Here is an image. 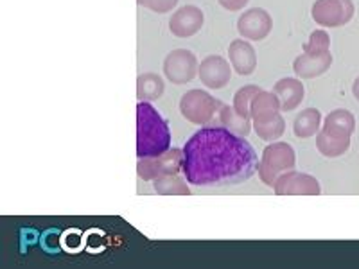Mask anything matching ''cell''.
<instances>
[{"label":"cell","mask_w":359,"mask_h":269,"mask_svg":"<svg viewBox=\"0 0 359 269\" xmlns=\"http://www.w3.org/2000/svg\"><path fill=\"white\" fill-rule=\"evenodd\" d=\"M171 149V131L151 102L137 104V156L153 158Z\"/></svg>","instance_id":"cell-2"},{"label":"cell","mask_w":359,"mask_h":269,"mask_svg":"<svg viewBox=\"0 0 359 269\" xmlns=\"http://www.w3.org/2000/svg\"><path fill=\"white\" fill-rule=\"evenodd\" d=\"M332 65V54H307L302 53L293 62V70L300 79H314L320 78Z\"/></svg>","instance_id":"cell-13"},{"label":"cell","mask_w":359,"mask_h":269,"mask_svg":"<svg viewBox=\"0 0 359 269\" xmlns=\"http://www.w3.org/2000/svg\"><path fill=\"white\" fill-rule=\"evenodd\" d=\"M182 167H184V149L171 147L169 151L160 156L140 158V162L137 163V174L146 181H149V179L155 181L162 176L178 174Z\"/></svg>","instance_id":"cell-6"},{"label":"cell","mask_w":359,"mask_h":269,"mask_svg":"<svg viewBox=\"0 0 359 269\" xmlns=\"http://www.w3.org/2000/svg\"><path fill=\"white\" fill-rule=\"evenodd\" d=\"M331 47V36L323 31V29H316L309 36V41L304 45V53L307 54H322L329 53Z\"/></svg>","instance_id":"cell-23"},{"label":"cell","mask_w":359,"mask_h":269,"mask_svg":"<svg viewBox=\"0 0 359 269\" xmlns=\"http://www.w3.org/2000/svg\"><path fill=\"white\" fill-rule=\"evenodd\" d=\"M322 126V113L316 108H307L294 117L293 133L297 139H309L320 131Z\"/></svg>","instance_id":"cell-17"},{"label":"cell","mask_w":359,"mask_h":269,"mask_svg":"<svg viewBox=\"0 0 359 269\" xmlns=\"http://www.w3.org/2000/svg\"><path fill=\"white\" fill-rule=\"evenodd\" d=\"M261 86L257 85H248V86H243L236 92L233 95V104L232 106L236 108V111L239 115H243L245 118H250V104H252L253 97L261 92Z\"/></svg>","instance_id":"cell-22"},{"label":"cell","mask_w":359,"mask_h":269,"mask_svg":"<svg viewBox=\"0 0 359 269\" xmlns=\"http://www.w3.org/2000/svg\"><path fill=\"white\" fill-rule=\"evenodd\" d=\"M280 111V101L275 95V92H264V90H261L253 97L252 104H250V118H252V123H261V120L273 118Z\"/></svg>","instance_id":"cell-16"},{"label":"cell","mask_w":359,"mask_h":269,"mask_svg":"<svg viewBox=\"0 0 359 269\" xmlns=\"http://www.w3.org/2000/svg\"><path fill=\"white\" fill-rule=\"evenodd\" d=\"M352 94H354V97L359 101V78L355 79L354 85H352Z\"/></svg>","instance_id":"cell-27"},{"label":"cell","mask_w":359,"mask_h":269,"mask_svg":"<svg viewBox=\"0 0 359 269\" xmlns=\"http://www.w3.org/2000/svg\"><path fill=\"white\" fill-rule=\"evenodd\" d=\"M273 92L280 101L282 111H293L294 108L300 106V102L304 101V95H306L304 83L294 78H284L277 81Z\"/></svg>","instance_id":"cell-15"},{"label":"cell","mask_w":359,"mask_h":269,"mask_svg":"<svg viewBox=\"0 0 359 269\" xmlns=\"http://www.w3.org/2000/svg\"><path fill=\"white\" fill-rule=\"evenodd\" d=\"M297 167V153L287 142H271L264 147L259 160V178L264 185L273 187L280 174Z\"/></svg>","instance_id":"cell-3"},{"label":"cell","mask_w":359,"mask_h":269,"mask_svg":"<svg viewBox=\"0 0 359 269\" xmlns=\"http://www.w3.org/2000/svg\"><path fill=\"white\" fill-rule=\"evenodd\" d=\"M355 6L352 0H316L311 17L322 27H343L354 18Z\"/></svg>","instance_id":"cell-5"},{"label":"cell","mask_w":359,"mask_h":269,"mask_svg":"<svg viewBox=\"0 0 359 269\" xmlns=\"http://www.w3.org/2000/svg\"><path fill=\"white\" fill-rule=\"evenodd\" d=\"M182 171L194 187H232L259 171V156L246 137L208 126L185 142Z\"/></svg>","instance_id":"cell-1"},{"label":"cell","mask_w":359,"mask_h":269,"mask_svg":"<svg viewBox=\"0 0 359 269\" xmlns=\"http://www.w3.org/2000/svg\"><path fill=\"white\" fill-rule=\"evenodd\" d=\"M323 123L334 124V126L343 127V130L351 131L354 133L355 131V117L354 113H351L348 110H343V108H338V110H332L331 113L327 115Z\"/></svg>","instance_id":"cell-24"},{"label":"cell","mask_w":359,"mask_h":269,"mask_svg":"<svg viewBox=\"0 0 359 269\" xmlns=\"http://www.w3.org/2000/svg\"><path fill=\"white\" fill-rule=\"evenodd\" d=\"M203 11L196 6H184L172 13L169 29L176 38H191L203 27Z\"/></svg>","instance_id":"cell-12"},{"label":"cell","mask_w":359,"mask_h":269,"mask_svg":"<svg viewBox=\"0 0 359 269\" xmlns=\"http://www.w3.org/2000/svg\"><path fill=\"white\" fill-rule=\"evenodd\" d=\"M273 20L266 9L252 8L243 13L237 20V31L248 41H261L271 33Z\"/></svg>","instance_id":"cell-10"},{"label":"cell","mask_w":359,"mask_h":269,"mask_svg":"<svg viewBox=\"0 0 359 269\" xmlns=\"http://www.w3.org/2000/svg\"><path fill=\"white\" fill-rule=\"evenodd\" d=\"M219 6L226 11H239V9H245L246 4H248L250 0H217Z\"/></svg>","instance_id":"cell-26"},{"label":"cell","mask_w":359,"mask_h":269,"mask_svg":"<svg viewBox=\"0 0 359 269\" xmlns=\"http://www.w3.org/2000/svg\"><path fill=\"white\" fill-rule=\"evenodd\" d=\"M229 57L239 76H250L257 69V54L248 40H233L229 47Z\"/></svg>","instance_id":"cell-14"},{"label":"cell","mask_w":359,"mask_h":269,"mask_svg":"<svg viewBox=\"0 0 359 269\" xmlns=\"http://www.w3.org/2000/svg\"><path fill=\"white\" fill-rule=\"evenodd\" d=\"M198 60L187 49H176L163 60V74L172 85H187L198 76Z\"/></svg>","instance_id":"cell-7"},{"label":"cell","mask_w":359,"mask_h":269,"mask_svg":"<svg viewBox=\"0 0 359 269\" xmlns=\"http://www.w3.org/2000/svg\"><path fill=\"white\" fill-rule=\"evenodd\" d=\"M352 134L354 133L334 124L323 123V127L316 133V149L325 158H338L348 151Z\"/></svg>","instance_id":"cell-9"},{"label":"cell","mask_w":359,"mask_h":269,"mask_svg":"<svg viewBox=\"0 0 359 269\" xmlns=\"http://www.w3.org/2000/svg\"><path fill=\"white\" fill-rule=\"evenodd\" d=\"M137 4L146 9H151L153 13H169L178 6V0H137Z\"/></svg>","instance_id":"cell-25"},{"label":"cell","mask_w":359,"mask_h":269,"mask_svg":"<svg viewBox=\"0 0 359 269\" xmlns=\"http://www.w3.org/2000/svg\"><path fill=\"white\" fill-rule=\"evenodd\" d=\"M253 131L257 133L259 139L266 140V142H275L284 134L286 131V120L280 113L273 118H268V120H261V123H252Z\"/></svg>","instance_id":"cell-21"},{"label":"cell","mask_w":359,"mask_h":269,"mask_svg":"<svg viewBox=\"0 0 359 269\" xmlns=\"http://www.w3.org/2000/svg\"><path fill=\"white\" fill-rule=\"evenodd\" d=\"M252 118H245L243 115H239L236 111V108L229 106V104H223L217 115V124L226 130H230L232 133L239 134V137H248L250 131H252V124H250Z\"/></svg>","instance_id":"cell-19"},{"label":"cell","mask_w":359,"mask_h":269,"mask_svg":"<svg viewBox=\"0 0 359 269\" xmlns=\"http://www.w3.org/2000/svg\"><path fill=\"white\" fill-rule=\"evenodd\" d=\"M198 76H200V81L207 88L221 90L223 86H226L230 83V78H232V65L223 56L212 54V56L205 57L203 62L200 63Z\"/></svg>","instance_id":"cell-11"},{"label":"cell","mask_w":359,"mask_h":269,"mask_svg":"<svg viewBox=\"0 0 359 269\" xmlns=\"http://www.w3.org/2000/svg\"><path fill=\"white\" fill-rule=\"evenodd\" d=\"M221 106H223V102L200 88L189 90L184 94V97L180 99V113L184 115L189 123L200 124V126L217 124Z\"/></svg>","instance_id":"cell-4"},{"label":"cell","mask_w":359,"mask_h":269,"mask_svg":"<svg viewBox=\"0 0 359 269\" xmlns=\"http://www.w3.org/2000/svg\"><path fill=\"white\" fill-rule=\"evenodd\" d=\"M187 179H182L178 174H168L153 181L156 194L160 196H191Z\"/></svg>","instance_id":"cell-20"},{"label":"cell","mask_w":359,"mask_h":269,"mask_svg":"<svg viewBox=\"0 0 359 269\" xmlns=\"http://www.w3.org/2000/svg\"><path fill=\"white\" fill-rule=\"evenodd\" d=\"M163 90H165V85H163V79L160 78L158 74L147 72L140 74L139 78H137V97H139L140 101H158L163 95Z\"/></svg>","instance_id":"cell-18"},{"label":"cell","mask_w":359,"mask_h":269,"mask_svg":"<svg viewBox=\"0 0 359 269\" xmlns=\"http://www.w3.org/2000/svg\"><path fill=\"white\" fill-rule=\"evenodd\" d=\"M273 191L277 196H320L322 194L318 179L294 169L278 176Z\"/></svg>","instance_id":"cell-8"}]
</instances>
